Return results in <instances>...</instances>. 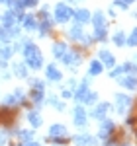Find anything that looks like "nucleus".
Instances as JSON below:
<instances>
[{
  "instance_id": "f257e3e1",
  "label": "nucleus",
  "mask_w": 137,
  "mask_h": 146,
  "mask_svg": "<svg viewBox=\"0 0 137 146\" xmlns=\"http://www.w3.org/2000/svg\"><path fill=\"white\" fill-rule=\"evenodd\" d=\"M22 55L28 68H32V70H41L43 68V53L39 51V47L35 45L32 39H24Z\"/></svg>"
},
{
  "instance_id": "f03ea898",
  "label": "nucleus",
  "mask_w": 137,
  "mask_h": 146,
  "mask_svg": "<svg viewBox=\"0 0 137 146\" xmlns=\"http://www.w3.org/2000/svg\"><path fill=\"white\" fill-rule=\"evenodd\" d=\"M32 84V90H30V98H32V101L34 103H37V105H41L43 103V100H45V84L41 82V80H30Z\"/></svg>"
},
{
  "instance_id": "7ed1b4c3",
  "label": "nucleus",
  "mask_w": 137,
  "mask_h": 146,
  "mask_svg": "<svg viewBox=\"0 0 137 146\" xmlns=\"http://www.w3.org/2000/svg\"><path fill=\"white\" fill-rule=\"evenodd\" d=\"M71 18H73V8L65 2H59L55 6V10H53V20L57 23H67Z\"/></svg>"
},
{
  "instance_id": "20e7f679",
  "label": "nucleus",
  "mask_w": 137,
  "mask_h": 146,
  "mask_svg": "<svg viewBox=\"0 0 137 146\" xmlns=\"http://www.w3.org/2000/svg\"><path fill=\"white\" fill-rule=\"evenodd\" d=\"M61 60L68 66V70H77V66L82 62V53H79V51H68L67 49V53L63 55Z\"/></svg>"
},
{
  "instance_id": "39448f33",
  "label": "nucleus",
  "mask_w": 137,
  "mask_h": 146,
  "mask_svg": "<svg viewBox=\"0 0 137 146\" xmlns=\"http://www.w3.org/2000/svg\"><path fill=\"white\" fill-rule=\"evenodd\" d=\"M133 105V100L129 96H124V94H116V111L120 115H126L127 109Z\"/></svg>"
},
{
  "instance_id": "423d86ee",
  "label": "nucleus",
  "mask_w": 137,
  "mask_h": 146,
  "mask_svg": "<svg viewBox=\"0 0 137 146\" xmlns=\"http://www.w3.org/2000/svg\"><path fill=\"white\" fill-rule=\"evenodd\" d=\"M24 14L22 12H16V10H8L4 16H0V20L4 23V27H14L16 23L20 22V18H22Z\"/></svg>"
},
{
  "instance_id": "0eeeda50",
  "label": "nucleus",
  "mask_w": 137,
  "mask_h": 146,
  "mask_svg": "<svg viewBox=\"0 0 137 146\" xmlns=\"http://www.w3.org/2000/svg\"><path fill=\"white\" fill-rule=\"evenodd\" d=\"M86 121H88V115L84 111V107L82 105H77L73 109V123H75V127H84Z\"/></svg>"
},
{
  "instance_id": "6e6552de",
  "label": "nucleus",
  "mask_w": 137,
  "mask_h": 146,
  "mask_svg": "<svg viewBox=\"0 0 137 146\" xmlns=\"http://www.w3.org/2000/svg\"><path fill=\"white\" fill-rule=\"evenodd\" d=\"M14 115H16V111H14L12 107H8V105H4V107L0 109V123H4L8 129H10L12 123H14V119H16Z\"/></svg>"
},
{
  "instance_id": "1a4fd4ad",
  "label": "nucleus",
  "mask_w": 137,
  "mask_h": 146,
  "mask_svg": "<svg viewBox=\"0 0 137 146\" xmlns=\"http://www.w3.org/2000/svg\"><path fill=\"white\" fill-rule=\"evenodd\" d=\"M90 12L86 8H79V10H73V18H75V23L77 25H84V23L90 22Z\"/></svg>"
},
{
  "instance_id": "9d476101",
  "label": "nucleus",
  "mask_w": 137,
  "mask_h": 146,
  "mask_svg": "<svg viewBox=\"0 0 137 146\" xmlns=\"http://www.w3.org/2000/svg\"><path fill=\"white\" fill-rule=\"evenodd\" d=\"M71 140H73L77 146H96V138H94V136H90L88 133H82V135L73 136Z\"/></svg>"
},
{
  "instance_id": "9b49d317",
  "label": "nucleus",
  "mask_w": 137,
  "mask_h": 146,
  "mask_svg": "<svg viewBox=\"0 0 137 146\" xmlns=\"http://www.w3.org/2000/svg\"><path fill=\"white\" fill-rule=\"evenodd\" d=\"M90 22L94 25V29H108V22H106V16H104V12H94L90 16Z\"/></svg>"
},
{
  "instance_id": "f8f14e48",
  "label": "nucleus",
  "mask_w": 137,
  "mask_h": 146,
  "mask_svg": "<svg viewBox=\"0 0 137 146\" xmlns=\"http://www.w3.org/2000/svg\"><path fill=\"white\" fill-rule=\"evenodd\" d=\"M98 60L102 62L104 68H114V66H116V56L112 55L110 51H106V49L98 53Z\"/></svg>"
},
{
  "instance_id": "ddd939ff",
  "label": "nucleus",
  "mask_w": 137,
  "mask_h": 146,
  "mask_svg": "<svg viewBox=\"0 0 137 146\" xmlns=\"http://www.w3.org/2000/svg\"><path fill=\"white\" fill-rule=\"evenodd\" d=\"M110 103H106V101H102V103H96V107L90 111V117H94V119H104L106 117V113L110 111Z\"/></svg>"
},
{
  "instance_id": "4468645a",
  "label": "nucleus",
  "mask_w": 137,
  "mask_h": 146,
  "mask_svg": "<svg viewBox=\"0 0 137 146\" xmlns=\"http://www.w3.org/2000/svg\"><path fill=\"white\" fill-rule=\"evenodd\" d=\"M116 131V125L110 121V119H106V121H102V125H100V131H98V136L100 138H108V136H112Z\"/></svg>"
},
{
  "instance_id": "2eb2a0df",
  "label": "nucleus",
  "mask_w": 137,
  "mask_h": 146,
  "mask_svg": "<svg viewBox=\"0 0 137 146\" xmlns=\"http://www.w3.org/2000/svg\"><path fill=\"white\" fill-rule=\"evenodd\" d=\"M20 22H22V25H24V29L26 31H34V29H37V18L35 16H32V14H28V16H22L20 18Z\"/></svg>"
},
{
  "instance_id": "dca6fc26",
  "label": "nucleus",
  "mask_w": 137,
  "mask_h": 146,
  "mask_svg": "<svg viewBox=\"0 0 137 146\" xmlns=\"http://www.w3.org/2000/svg\"><path fill=\"white\" fill-rule=\"evenodd\" d=\"M45 76L47 80H51V82H61L63 80V74H61V70H59L55 64H49L45 68Z\"/></svg>"
},
{
  "instance_id": "f3484780",
  "label": "nucleus",
  "mask_w": 137,
  "mask_h": 146,
  "mask_svg": "<svg viewBox=\"0 0 137 146\" xmlns=\"http://www.w3.org/2000/svg\"><path fill=\"white\" fill-rule=\"evenodd\" d=\"M37 29H39L41 37H45V35L51 33V29H53V22L49 20V16H47V18H41V22L37 23Z\"/></svg>"
},
{
  "instance_id": "a211bd4d",
  "label": "nucleus",
  "mask_w": 137,
  "mask_h": 146,
  "mask_svg": "<svg viewBox=\"0 0 137 146\" xmlns=\"http://www.w3.org/2000/svg\"><path fill=\"white\" fill-rule=\"evenodd\" d=\"M118 82H120V86H124L127 90H137V76H120Z\"/></svg>"
},
{
  "instance_id": "6ab92c4d",
  "label": "nucleus",
  "mask_w": 137,
  "mask_h": 146,
  "mask_svg": "<svg viewBox=\"0 0 137 146\" xmlns=\"http://www.w3.org/2000/svg\"><path fill=\"white\" fill-rule=\"evenodd\" d=\"M88 92V78L82 80L80 84H77V88H75V92H73V96H75V101H80L82 100V96Z\"/></svg>"
},
{
  "instance_id": "aec40b11",
  "label": "nucleus",
  "mask_w": 137,
  "mask_h": 146,
  "mask_svg": "<svg viewBox=\"0 0 137 146\" xmlns=\"http://www.w3.org/2000/svg\"><path fill=\"white\" fill-rule=\"evenodd\" d=\"M51 51H53V56H55V58H63V55L67 53V43H63V41H55L53 47H51Z\"/></svg>"
},
{
  "instance_id": "412c9836",
  "label": "nucleus",
  "mask_w": 137,
  "mask_h": 146,
  "mask_svg": "<svg viewBox=\"0 0 137 146\" xmlns=\"http://www.w3.org/2000/svg\"><path fill=\"white\" fill-rule=\"evenodd\" d=\"M26 117H28V121H30V125H32L34 129H37V127H41V125H43V117H41L37 111H28Z\"/></svg>"
},
{
  "instance_id": "4be33fe9",
  "label": "nucleus",
  "mask_w": 137,
  "mask_h": 146,
  "mask_svg": "<svg viewBox=\"0 0 137 146\" xmlns=\"http://www.w3.org/2000/svg\"><path fill=\"white\" fill-rule=\"evenodd\" d=\"M12 72L18 78H28V66H26V62H14L12 64Z\"/></svg>"
},
{
  "instance_id": "5701e85b",
  "label": "nucleus",
  "mask_w": 137,
  "mask_h": 146,
  "mask_svg": "<svg viewBox=\"0 0 137 146\" xmlns=\"http://www.w3.org/2000/svg\"><path fill=\"white\" fill-rule=\"evenodd\" d=\"M68 39L71 41H80L82 39V35H84V31H82V25H73L71 29H68Z\"/></svg>"
},
{
  "instance_id": "b1692460",
  "label": "nucleus",
  "mask_w": 137,
  "mask_h": 146,
  "mask_svg": "<svg viewBox=\"0 0 137 146\" xmlns=\"http://www.w3.org/2000/svg\"><path fill=\"white\" fill-rule=\"evenodd\" d=\"M67 135V127L65 125H51V129H49V136H65Z\"/></svg>"
},
{
  "instance_id": "393cba45",
  "label": "nucleus",
  "mask_w": 137,
  "mask_h": 146,
  "mask_svg": "<svg viewBox=\"0 0 137 146\" xmlns=\"http://www.w3.org/2000/svg\"><path fill=\"white\" fill-rule=\"evenodd\" d=\"M102 62L100 60H92L90 62V66H88V76H98V74H102Z\"/></svg>"
},
{
  "instance_id": "a878e982",
  "label": "nucleus",
  "mask_w": 137,
  "mask_h": 146,
  "mask_svg": "<svg viewBox=\"0 0 137 146\" xmlns=\"http://www.w3.org/2000/svg\"><path fill=\"white\" fill-rule=\"evenodd\" d=\"M12 55H14L12 45H8V43H0V60H6V58H10Z\"/></svg>"
},
{
  "instance_id": "bb28decb",
  "label": "nucleus",
  "mask_w": 137,
  "mask_h": 146,
  "mask_svg": "<svg viewBox=\"0 0 137 146\" xmlns=\"http://www.w3.org/2000/svg\"><path fill=\"white\" fill-rule=\"evenodd\" d=\"M96 100H98V94H96V92H86V94H84V96H82V103H84V105H96Z\"/></svg>"
},
{
  "instance_id": "cd10ccee",
  "label": "nucleus",
  "mask_w": 137,
  "mask_h": 146,
  "mask_svg": "<svg viewBox=\"0 0 137 146\" xmlns=\"http://www.w3.org/2000/svg\"><path fill=\"white\" fill-rule=\"evenodd\" d=\"M47 142H53V144H57V146H63V144H67V142H71V138H68L67 135L65 136H49Z\"/></svg>"
},
{
  "instance_id": "c85d7f7f",
  "label": "nucleus",
  "mask_w": 137,
  "mask_h": 146,
  "mask_svg": "<svg viewBox=\"0 0 137 146\" xmlns=\"http://www.w3.org/2000/svg\"><path fill=\"white\" fill-rule=\"evenodd\" d=\"M126 45L137 47V27H133V29H131V35H129V37H126Z\"/></svg>"
},
{
  "instance_id": "c756f323",
  "label": "nucleus",
  "mask_w": 137,
  "mask_h": 146,
  "mask_svg": "<svg viewBox=\"0 0 137 146\" xmlns=\"http://www.w3.org/2000/svg\"><path fill=\"white\" fill-rule=\"evenodd\" d=\"M114 45H118V47L126 45V33L124 31H116L114 33Z\"/></svg>"
},
{
  "instance_id": "7c9ffc66",
  "label": "nucleus",
  "mask_w": 137,
  "mask_h": 146,
  "mask_svg": "<svg viewBox=\"0 0 137 146\" xmlns=\"http://www.w3.org/2000/svg\"><path fill=\"white\" fill-rule=\"evenodd\" d=\"M16 135L20 136L24 142H26V140H34L35 133H34V131H20V129H18V133H16Z\"/></svg>"
},
{
  "instance_id": "2f4dec72",
  "label": "nucleus",
  "mask_w": 137,
  "mask_h": 146,
  "mask_svg": "<svg viewBox=\"0 0 137 146\" xmlns=\"http://www.w3.org/2000/svg\"><path fill=\"white\" fill-rule=\"evenodd\" d=\"M47 103H51V105H53L55 109H59V111H65V103H63V101H59L55 96H51V98L47 100Z\"/></svg>"
},
{
  "instance_id": "473e14b6",
  "label": "nucleus",
  "mask_w": 137,
  "mask_h": 146,
  "mask_svg": "<svg viewBox=\"0 0 137 146\" xmlns=\"http://www.w3.org/2000/svg\"><path fill=\"white\" fill-rule=\"evenodd\" d=\"M94 39L96 41H106L108 39V29H94Z\"/></svg>"
},
{
  "instance_id": "72a5a7b5",
  "label": "nucleus",
  "mask_w": 137,
  "mask_h": 146,
  "mask_svg": "<svg viewBox=\"0 0 137 146\" xmlns=\"http://www.w3.org/2000/svg\"><path fill=\"white\" fill-rule=\"evenodd\" d=\"M80 41H82V45H84V47H90V45H94V41H96V39H94V35H86V33H84Z\"/></svg>"
},
{
  "instance_id": "f704fd0d",
  "label": "nucleus",
  "mask_w": 137,
  "mask_h": 146,
  "mask_svg": "<svg viewBox=\"0 0 137 146\" xmlns=\"http://www.w3.org/2000/svg\"><path fill=\"white\" fill-rule=\"evenodd\" d=\"M18 2H20L22 8H34V6H37L39 0H18Z\"/></svg>"
},
{
  "instance_id": "c9c22d12",
  "label": "nucleus",
  "mask_w": 137,
  "mask_h": 146,
  "mask_svg": "<svg viewBox=\"0 0 137 146\" xmlns=\"http://www.w3.org/2000/svg\"><path fill=\"white\" fill-rule=\"evenodd\" d=\"M122 74H126V72H124V66H118V68H114V70L110 72V76H112V78H120Z\"/></svg>"
},
{
  "instance_id": "e433bc0d",
  "label": "nucleus",
  "mask_w": 137,
  "mask_h": 146,
  "mask_svg": "<svg viewBox=\"0 0 137 146\" xmlns=\"http://www.w3.org/2000/svg\"><path fill=\"white\" fill-rule=\"evenodd\" d=\"M114 6L120 10H127V2L126 0H114Z\"/></svg>"
},
{
  "instance_id": "4c0bfd02",
  "label": "nucleus",
  "mask_w": 137,
  "mask_h": 146,
  "mask_svg": "<svg viewBox=\"0 0 137 146\" xmlns=\"http://www.w3.org/2000/svg\"><path fill=\"white\" fill-rule=\"evenodd\" d=\"M6 142H8V133L0 129V146H4Z\"/></svg>"
},
{
  "instance_id": "58836bf2",
  "label": "nucleus",
  "mask_w": 137,
  "mask_h": 146,
  "mask_svg": "<svg viewBox=\"0 0 137 146\" xmlns=\"http://www.w3.org/2000/svg\"><path fill=\"white\" fill-rule=\"evenodd\" d=\"M63 98H65V100H68V98H73V94H71L68 90H65V92H63Z\"/></svg>"
},
{
  "instance_id": "ea45409f",
  "label": "nucleus",
  "mask_w": 137,
  "mask_h": 146,
  "mask_svg": "<svg viewBox=\"0 0 137 146\" xmlns=\"http://www.w3.org/2000/svg\"><path fill=\"white\" fill-rule=\"evenodd\" d=\"M126 2H127V4H131V2H135V0H126Z\"/></svg>"
},
{
  "instance_id": "a19ab883",
  "label": "nucleus",
  "mask_w": 137,
  "mask_h": 146,
  "mask_svg": "<svg viewBox=\"0 0 137 146\" xmlns=\"http://www.w3.org/2000/svg\"><path fill=\"white\" fill-rule=\"evenodd\" d=\"M120 146H131V144H127V142H126V144H120Z\"/></svg>"
},
{
  "instance_id": "79ce46f5",
  "label": "nucleus",
  "mask_w": 137,
  "mask_h": 146,
  "mask_svg": "<svg viewBox=\"0 0 137 146\" xmlns=\"http://www.w3.org/2000/svg\"><path fill=\"white\" fill-rule=\"evenodd\" d=\"M133 60H135V62H137V55H135V56H133Z\"/></svg>"
},
{
  "instance_id": "37998d69",
  "label": "nucleus",
  "mask_w": 137,
  "mask_h": 146,
  "mask_svg": "<svg viewBox=\"0 0 137 146\" xmlns=\"http://www.w3.org/2000/svg\"><path fill=\"white\" fill-rule=\"evenodd\" d=\"M71 2H80V0H71Z\"/></svg>"
},
{
  "instance_id": "c03bdc74",
  "label": "nucleus",
  "mask_w": 137,
  "mask_h": 146,
  "mask_svg": "<svg viewBox=\"0 0 137 146\" xmlns=\"http://www.w3.org/2000/svg\"><path fill=\"white\" fill-rule=\"evenodd\" d=\"M135 138H137V129H135Z\"/></svg>"
},
{
  "instance_id": "a18cd8bd",
  "label": "nucleus",
  "mask_w": 137,
  "mask_h": 146,
  "mask_svg": "<svg viewBox=\"0 0 137 146\" xmlns=\"http://www.w3.org/2000/svg\"><path fill=\"white\" fill-rule=\"evenodd\" d=\"M0 2H4V0H0Z\"/></svg>"
}]
</instances>
